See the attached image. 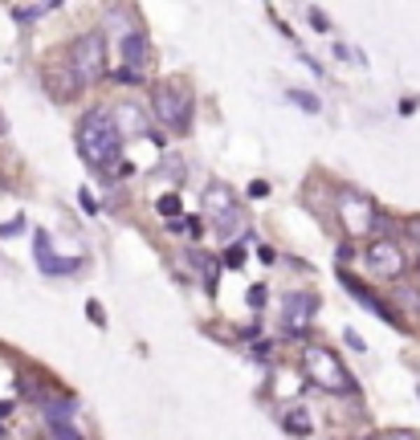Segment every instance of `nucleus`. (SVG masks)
<instances>
[{
    "label": "nucleus",
    "instance_id": "f257e3e1",
    "mask_svg": "<svg viewBox=\"0 0 420 440\" xmlns=\"http://www.w3.org/2000/svg\"><path fill=\"white\" fill-rule=\"evenodd\" d=\"M78 151L94 171H118L122 167V131L111 111H86L78 122Z\"/></svg>",
    "mask_w": 420,
    "mask_h": 440
},
{
    "label": "nucleus",
    "instance_id": "f03ea898",
    "mask_svg": "<svg viewBox=\"0 0 420 440\" xmlns=\"http://www.w3.org/2000/svg\"><path fill=\"white\" fill-rule=\"evenodd\" d=\"M151 115L164 122L172 135H188L192 131V118H196V94L184 78H172L151 86Z\"/></svg>",
    "mask_w": 420,
    "mask_h": 440
},
{
    "label": "nucleus",
    "instance_id": "7ed1b4c3",
    "mask_svg": "<svg viewBox=\"0 0 420 440\" xmlns=\"http://www.w3.org/2000/svg\"><path fill=\"white\" fill-rule=\"evenodd\" d=\"M302 371H306V379H310L314 388H323V392H339V395L359 392L355 375L343 367V359H339L330 347H318V343L302 347Z\"/></svg>",
    "mask_w": 420,
    "mask_h": 440
},
{
    "label": "nucleus",
    "instance_id": "20e7f679",
    "mask_svg": "<svg viewBox=\"0 0 420 440\" xmlns=\"http://www.w3.org/2000/svg\"><path fill=\"white\" fill-rule=\"evenodd\" d=\"M66 66L74 70V78H78L82 86L102 82V73H106V37H102L98 29L82 33L70 45V53H66Z\"/></svg>",
    "mask_w": 420,
    "mask_h": 440
},
{
    "label": "nucleus",
    "instance_id": "39448f33",
    "mask_svg": "<svg viewBox=\"0 0 420 440\" xmlns=\"http://www.w3.org/2000/svg\"><path fill=\"white\" fill-rule=\"evenodd\" d=\"M335 212H339V225H343L347 236H368V229L379 225V212H375L372 196L351 184H343L335 192Z\"/></svg>",
    "mask_w": 420,
    "mask_h": 440
},
{
    "label": "nucleus",
    "instance_id": "423d86ee",
    "mask_svg": "<svg viewBox=\"0 0 420 440\" xmlns=\"http://www.w3.org/2000/svg\"><path fill=\"white\" fill-rule=\"evenodd\" d=\"M204 216H212V229L220 232V236H233V232H241V225H245V212H241V204H237V196H233L229 184L204 187Z\"/></svg>",
    "mask_w": 420,
    "mask_h": 440
},
{
    "label": "nucleus",
    "instance_id": "0eeeda50",
    "mask_svg": "<svg viewBox=\"0 0 420 440\" xmlns=\"http://www.w3.org/2000/svg\"><path fill=\"white\" fill-rule=\"evenodd\" d=\"M363 257H368V269H372L375 278H400L408 269V257H404V249H400L396 241H372L363 249Z\"/></svg>",
    "mask_w": 420,
    "mask_h": 440
},
{
    "label": "nucleus",
    "instance_id": "6e6552de",
    "mask_svg": "<svg viewBox=\"0 0 420 440\" xmlns=\"http://www.w3.org/2000/svg\"><path fill=\"white\" fill-rule=\"evenodd\" d=\"M339 281L347 285V294H351V298H355V301H359V306H368L372 314H379V318H384V322H388V326H400V330H404V318H400L396 310H392L388 301L379 298L375 290H368V285H363V281H359V278H351L347 269H339Z\"/></svg>",
    "mask_w": 420,
    "mask_h": 440
},
{
    "label": "nucleus",
    "instance_id": "1a4fd4ad",
    "mask_svg": "<svg viewBox=\"0 0 420 440\" xmlns=\"http://www.w3.org/2000/svg\"><path fill=\"white\" fill-rule=\"evenodd\" d=\"M37 265H41V274H49V278H66V274H78L86 261L82 257H57L53 253V245H49V232H37Z\"/></svg>",
    "mask_w": 420,
    "mask_h": 440
},
{
    "label": "nucleus",
    "instance_id": "9d476101",
    "mask_svg": "<svg viewBox=\"0 0 420 440\" xmlns=\"http://www.w3.org/2000/svg\"><path fill=\"white\" fill-rule=\"evenodd\" d=\"M281 306H286V322L294 326V334H302V330H298V322H310V318H314V310H318V298H314V294H298V290H294V294H286V301H281Z\"/></svg>",
    "mask_w": 420,
    "mask_h": 440
},
{
    "label": "nucleus",
    "instance_id": "9b49d317",
    "mask_svg": "<svg viewBox=\"0 0 420 440\" xmlns=\"http://www.w3.org/2000/svg\"><path fill=\"white\" fill-rule=\"evenodd\" d=\"M122 62H127V70H139L143 73V66H147V33H143V29H127V33H122Z\"/></svg>",
    "mask_w": 420,
    "mask_h": 440
},
{
    "label": "nucleus",
    "instance_id": "f8f14e48",
    "mask_svg": "<svg viewBox=\"0 0 420 440\" xmlns=\"http://www.w3.org/2000/svg\"><path fill=\"white\" fill-rule=\"evenodd\" d=\"M74 412H78V404H74V399H46L49 428H66V424L74 420Z\"/></svg>",
    "mask_w": 420,
    "mask_h": 440
},
{
    "label": "nucleus",
    "instance_id": "ddd939ff",
    "mask_svg": "<svg viewBox=\"0 0 420 440\" xmlns=\"http://www.w3.org/2000/svg\"><path fill=\"white\" fill-rule=\"evenodd\" d=\"M281 428H286L290 437H310V432H314V424H310V416H306V408H290V412L281 416Z\"/></svg>",
    "mask_w": 420,
    "mask_h": 440
},
{
    "label": "nucleus",
    "instance_id": "4468645a",
    "mask_svg": "<svg viewBox=\"0 0 420 440\" xmlns=\"http://www.w3.org/2000/svg\"><path fill=\"white\" fill-rule=\"evenodd\" d=\"M49 8H57V4H13L8 17H13L17 24H33V21H41Z\"/></svg>",
    "mask_w": 420,
    "mask_h": 440
},
{
    "label": "nucleus",
    "instance_id": "2eb2a0df",
    "mask_svg": "<svg viewBox=\"0 0 420 440\" xmlns=\"http://www.w3.org/2000/svg\"><path fill=\"white\" fill-rule=\"evenodd\" d=\"M155 208H160V216H164L167 225L184 220V212H180V196H176V192H167V196H160V200H155Z\"/></svg>",
    "mask_w": 420,
    "mask_h": 440
},
{
    "label": "nucleus",
    "instance_id": "dca6fc26",
    "mask_svg": "<svg viewBox=\"0 0 420 440\" xmlns=\"http://www.w3.org/2000/svg\"><path fill=\"white\" fill-rule=\"evenodd\" d=\"M118 115L127 118L118 131H139V135L147 131V118H143V111H135V106H118Z\"/></svg>",
    "mask_w": 420,
    "mask_h": 440
},
{
    "label": "nucleus",
    "instance_id": "f3484780",
    "mask_svg": "<svg viewBox=\"0 0 420 440\" xmlns=\"http://www.w3.org/2000/svg\"><path fill=\"white\" fill-rule=\"evenodd\" d=\"M290 102H294V106H302V111H310V115H318V111H323V102H318L314 94H306V90H290Z\"/></svg>",
    "mask_w": 420,
    "mask_h": 440
},
{
    "label": "nucleus",
    "instance_id": "a211bd4d",
    "mask_svg": "<svg viewBox=\"0 0 420 440\" xmlns=\"http://www.w3.org/2000/svg\"><path fill=\"white\" fill-rule=\"evenodd\" d=\"M225 265H229V269H241V265H245V249H241V245H229V249H225Z\"/></svg>",
    "mask_w": 420,
    "mask_h": 440
},
{
    "label": "nucleus",
    "instance_id": "6ab92c4d",
    "mask_svg": "<svg viewBox=\"0 0 420 440\" xmlns=\"http://www.w3.org/2000/svg\"><path fill=\"white\" fill-rule=\"evenodd\" d=\"M375 440H420L416 432H408V428H388V432H379Z\"/></svg>",
    "mask_w": 420,
    "mask_h": 440
},
{
    "label": "nucleus",
    "instance_id": "aec40b11",
    "mask_svg": "<svg viewBox=\"0 0 420 440\" xmlns=\"http://www.w3.org/2000/svg\"><path fill=\"white\" fill-rule=\"evenodd\" d=\"M343 343H347L351 350H368V343L359 339V330H351V326H347V330H343Z\"/></svg>",
    "mask_w": 420,
    "mask_h": 440
},
{
    "label": "nucleus",
    "instance_id": "412c9836",
    "mask_svg": "<svg viewBox=\"0 0 420 440\" xmlns=\"http://www.w3.org/2000/svg\"><path fill=\"white\" fill-rule=\"evenodd\" d=\"M86 314H90V322H94V326H106V314H102V306H98L94 298L86 301Z\"/></svg>",
    "mask_w": 420,
    "mask_h": 440
},
{
    "label": "nucleus",
    "instance_id": "4be33fe9",
    "mask_svg": "<svg viewBox=\"0 0 420 440\" xmlns=\"http://www.w3.org/2000/svg\"><path fill=\"white\" fill-rule=\"evenodd\" d=\"M17 232H24V220L17 216V220H8V225H0V236H17Z\"/></svg>",
    "mask_w": 420,
    "mask_h": 440
},
{
    "label": "nucleus",
    "instance_id": "5701e85b",
    "mask_svg": "<svg viewBox=\"0 0 420 440\" xmlns=\"http://www.w3.org/2000/svg\"><path fill=\"white\" fill-rule=\"evenodd\" d=\"M115 78H118V82H131V86H135V82H143V73H139V70H127V66H122V70H115Z\"/></svg>",
    "mask_w": 420,
    "mask_h": 440
},
{
    "label": "nucleus",
    "instance_id": "b1692460",
    "mask_svg": "<svg viewBox=\"0 0 420 440\" xmlns=\"http://www.w3.org/2000/svg\"><path fill=\"white\" fill-rule=\"evenodd\" d=\"M249 196H253V200H265V196H270V184H265V180H253V184H249Z\"/></svg>",
    "mask_w": 420,
    "mask_h": 440
},
{
    "label": "nucleus",
    "instance_id": "393cba45",
    "mask_svg": "<svg viewBox=\"0 0 420 440\" xmlns=\"http://www.w3.org/2000/svg\"><path fill=\"white\" fill-rule=\"evenodd\" d=\"M404 232H408V236L420 245V216H408V220H404Z\"/></svg>",
    "mask_w": 420,
    "mask_h": 440
},
{
    "label": "nucleus",
    "instance_id": "a878e982",
    "mask_svg": "<svg viewBox=\"0 0 420 440\" xmlns=\"http://www.w3.org/2000/svg\"><path fill=\"white\" fill-rule=\"evenodd\" d=\"M310 24H314L318 33H327V29H330V21L323 17V13H318V8H310Z\"/></svg>",
    "mask_w": 420,
    "mask_h": 440
},
{
    "label": "nucleus",
    "instance_id": "bb28decb",
    "mask_svg": "<svg viewBox=\"0 0 420 440\" xmlns=\"http://www.w3.org/2000/svg\"><path fill=\"white\" fill-rule=\"evenodd\" d=\"M249 306H253V310H261V306H265V290H261V285H253V290H249Z\"/></svg>",
    "mask_w": 420,
    "mask_h": 440
},
{
    "label": "nucleus",
    "instance_id": "cd10ccee",
    "mask_svg": "<svg viewBox=\"0 0 420 440\" xmlns=\"http://www.w3.org/2000/svg\"><path fill=\"white\" fill-rule=\"evenodd\" d=\"M257 261H265V265H274V261H278V253H274L270 245H261V249H257Z\"/></svg>",
    "mask_w": 420,
    "mask_h": 440
},
{
    "label": "nucleus",
    "instance_id": "c85d7f7f",
    "mask_svg": "<svg viewBox=\"0 0 420 440\" xmlns=\"http://www.w3.org/2000/svg\"><path fill=\"white\" fill-rule=\"evenodd\" d=\"M78 200H82V208L90 212V216L98 212V204H94V196H90V192H78Z\"/></svg>",
    "mask_w": 420,
    "mask_h": 440
},
{
    "label": "nucleus",
    "instance_id": "c756f323",
    "mask_svg": "<svg viewBox=\"0 0 420 440\" xmlns=\"http://www.w3.org/2000/svg\"><path fill=\"white\" fill-rule=\"evenodd\" d=\"M13 416V399H0V420H8Z\"/></svg>",
    "mask_w": 420,
    "mask_h": 440
},
{
    "label": "nucleus",
    "instance_id": "7c9ffc66",
    "mask_svg": "<svg viewBox=\"0 0 420 440\" xmlns=\"http://www.w3.org/2000/svg\"><path fill=\"white\" fill-rule=\"evenodd\" d=\"M8 135V118H4V111H0V139Z\"/></svg>",
    "mask_w": 420,
    "mask_h": 440
},
{
    "label": "nucleus",
    "instance_id": "2f4dec72",
    "mask_svg": "<svg viewBox=\"0 0 420 440\" xmlns=\"http://www.w3.org/2000/svg\"><path fill=\"white\" fill-rule=\"evenodd\" d=\"M416 395H420V388H416Z\"/></svg>",
    "mask_w": 420,
    "mask_h": 440
}]
</instances>
